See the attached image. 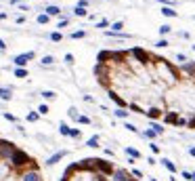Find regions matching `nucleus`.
<instances>
[{"label":"nucleus","mask_w":195,"mask_h":181,"mask_svg":"<svg viewBox=\"0 0 195 181\" xmlns=\"http://www.w3.org/2000/svg\"><path fill=\"white\" fill-rule=\"evenodd\" d=\"M149 147H151V152H153V154H159V145H157V143H153V141H151V143H149Z\"/></svg>","instance_id":"nucleus-39"},{"label":"nucleus","mask_w":195,"mask_h":181,"mask_svg":"<svg viewBox=\"0 0 195 181\" xmlns=\"http://www.w3.org/2000/svg\"><path fill=\"white\" fill-rule=\"evenodd\" d=\"M49 38L52 40V42H61V40H63V34H61V32H52Z\"/></svg>","instance_id":"nucleus-20"},{"label":"nucleus","mask_w":195,"mask_h":181,"mask_svg":"<svg viewBox=\"0 0 195 181\" xmlns=\"http://www.w3.org/2000/svg\"><path fill=\"white\" fill-rule=\"evenodd\" d=\"M0 51H6V44H4V40L0 38Z\"/></svg>","instance_id":"nucleus-50"},{"label":"nucleus","mask_w":195,"mask_h":181,"mask_svg":"<svg viewBox=\"0 0 195 181\" xmlns=\"http://www.w3.org/2000/svg\"><path fill=\"white\" fill-rule=\"evenodd\" d=\"M0 19H6V13H0Z\"/></svg>","instance_id":"nucleus-52"},{"label":"nucleus","mask_w":195,"mask_h":181,"mask_svg":"<svg viewBox=\"0 0 195 181\" xmlns=\"http://www.w3.org/2000/svg\"><path fill=\"white\" fill-rule=\"evenodd\" d=\"M132 175H134V177H139V179H141V177H143V173H141V171H139V169H132Z\"/></svg>","instance_id":"nucleus-47"},{"label":"nucleus","mask_w":195,"mask_h":181,"mask_svg":"<svg viewBox=\"0 0 195 181\" xmlns=\"http://www.w3.org/2000/svg\"><path fill=\"white\" fill-rule=\"evenodd\" d=\"M124 129H128L130 133H139V129H137V127H134L132 122H128V120H126V124H124Z\"/></svg>","instance_id":"nucleus-35"},{"label":"nucleus","mask_w":195,"mask_h":181,"mask_svg":"<svg viewBox=\"0 0 195 181\" xmlns=\"http://www.w3.org/2000/svg\"><path fill=\"white\" fill-rule=\"evenodd\" d=\"M170 30H172V28H170L168 23H164V25L159 28V34H162V36H166V34H170Z\"/></svg>","instance_id":"nucleus-33"},{"label":"nucleus","mask_w":195,"mask_h":181,"mask_svg":"<svg viewBox=\"0 0 195 181\" xmlns=\"http://www.w3.org/2000/svg\"><path fill=\"white\" fill-rule=\"evenodd\" d=\"M76 122H80V124H90V118H88V116H78Z\"/></svg>","instance_id":"nucleus-37"},{"label":"nucleus","mask_w":195,"mask_h":181,"mask_svg":"<svg viewBox=\"0 0 195 181\" xmlns=\"http://www.w3.org/2000/svg\"><path fill=\"white\" fill-rule=\"evenodd\" d=\"M113 114H115L118 118H128V112H126V110H122V107H118V110H115Z\"/></svg>","instance_id":"nucleus-28"},{"label":"nucleus","mask_w":195,"mask_h":181,"mask_svg":"<svg viewBox=\"0 0 195 181\" xmlns=\"http://www.w3.org/2000/svg\"><path fill=\"white\" fill-rule=\"evenodd\" d=\"M162 164H164L170 173H176V171H178V169H176V164H174L172 160H168V158H162Z\"/></svg>","instance_id":"nucleus-14"},{"label":"nucleus","mask_w":195,"mask_h":181,"mask_svg":"<svg viewBox=\"0 0 195 181\" xmlns=\"http://www.w3.org/2000/svg\"><path fill=\"white\" fill-rule=\"evenodd\" d=\"M84 36H86V32H84V30H78V32H71V38H74V40H78V38H84Z\"/></svg>","instance_id":"nucleus-26"},{"label":"nucleus","mask_w":195,"mask_h":181,"mask_svg":"<svg viewBox=\"0 0 195 181\" xmlns=\"http://www.w3.org/2000/svg\"><path fill=\"white\" fill-rule=\"evenodd\" d=\"M38 118H40V116H38V112H30V114H27V122H36Z\"/></svg>","instance_id":"nucleus-34"},{"label":"nucleus","mask_w":195,"mask_h":181,"mask_svg":"<svg viewBox=\"0 0 195 181\" xmlns=\"http://www.w3.org/2000/svg\"><path fill=\"white\" fill-rule=\"evenodd\" d=\"M155 46H157V48H166V46H170V42H168L166 38H159V40L155 42Z\"/></svg>","instance_id":"nucleus-30"},{"label":"nucleus","mask_w":195,"mask_h":181,"mask_svg":"<svg viewBox=\"0 0 195 181\" xmlns=\"http://www.w3.org/2000/svg\"><path fill=\"white\" fill-rule=\"evenodd\" d=\"M34 57H36V53H34V51H30V53L17 55L13 61H15V65H17V67H25V65H27V61H30V59H34Z\"/></svg>","instance_id":"nucleus-4"},{"label":"nucleus","mask_w":195,"mask_h":181,"mask_svg":"<svg viewBox=\"0 0 195 181\" xmlns=\"http://www.w3.org/2000/svg\"><path fill=\"white\" fill-rule=\"evenodd\" d=\"M78 116H80V114H78V110H76V107H71V110H69V118L78 120Z\"/></svg>","instance_id":"nucleus-38"},{"label":"nucleus","mask_w":195,"mask_h":181,"mask_svg":"<svg viewBox=\"0 0 195 181\" xmlns=\"http://www.w3.org/2000/svg\"><path fill=\"white\" fill-rule=\"evenodd\" d=\"M143 137H145V139H155V133H153V131H145Z\"/></svg>","instance_id":"nucleus-42"},{"label":"nucleus","mask_w":195,"mask_h":181,"mask_svg":"<svg viewBox=\"0 0 195 181\" xmlns=\"http://www.w3.org/2000/svg\"><path fill=\"white\" fill-rule=\"evenodd\" d=\"M113 171H115V166L109 162V160H105V158H95V173L97 175H103V177H111L113 175Z\"/></svg>","instance_id":"nucleus-1"},{"label":"nucleus","mask_w":195,"mask_h":181,"mask_svg":"<svg viewBox=\"0 0 195 181\" xmlns=\"http://www.w3.org/2000/svg\"><path fill=\"white\" fill-rule=\"evenodd\" d=\"M107 25H109V21H105V19H103V21H99V23H97V28H99V30H105Z\"/></svg>","instance_id":"nucleus-41"},{"label":"nucleus","mask_w":195,"mask_h":181,"mask_svg":"<svg viewBox=\"0 0 195 181\" xmlns=\"http://www.w3.org/2000/svg\"><path fill=\"white\" fill-rule=\"evenodd\" d=\"M78 6H80V8H86V6H88V0H80Z\"/></svg>","instance_id":"nucleus-48"},{"label":"nucleus","mask_w":195,"mask_h":181,"mask_svg":"<svg viewBox=\"0 0 195 181\" xmlns=\"http://www.w3.org/2000/svg\"><path fill=\"white\" fill-rule=\"evenodd\" d=\"M128 51H111V61H115V63H126L128 61Z\"/></svg>","instance_id":"nucleus-5"},{"label":"nucleus","mask_w":195,"mask_h":181,"mask_svg":"<svg viewBox=\"0 0 195 181\" xmlns=\"http://www.w3.org/2000/svg\"><path fill=\"white\" fill-rule=\"evenodd\" d=\"M44 11H46V15H49V17H57V15L61 13V8H59V6H55V4H50V6H46Z\"/></svg>","instance_id":"nucleus-15"},{"label":"nucleus","mask_w":195,"mask_h":181,"mask_svg":"<svg viewBox=\"0 0 195 181\" xmlns=\"http://www.w3.org/2000/svg\"><path fill=\"white\" fill-rule=\"evenodd\" d=\"M176 59H178L181 63H185V61H187V55H185V53H176Z\"/></svg>","instance_id":"nucleus-40"},{"label":"nucleus","mask_w":195,"mask_h":181,"mask_svg":"<svg viewBox=\"0 0 195 181\" xmlns=\"http://www.w3.org/2000/svg\"><path fill=\"white\" fill-rule=\"evenodd\" d=\"M128 110H132V112H137V114H143V110H141L137 103H128Z\"/></svg>","instance_id":"nucleus-36"},{"label":"nucleus","mask_w":195,"mask_h":181,"mask_svg":"<svg viewBox=\"0 0 195 181\" xmlns=\"http://www.w3.org/2000/svg\"><path fill=\"white\" fill-rule=\"evenodd\" d=\"M74 13H76L78 17H88V13H86V8H80V6H76V8H74Z\"/></svg>","instance_id":"nucleus-25"},{"label":"nucleus","mask_w":195,"mask_h":181,"mask_svg":"<svg viewBox=\"0 0 195 181\" xmlns=\"http://www.w3.org/2000/svg\"><path fill=\"white\" fill-rule=\"evenodd\" d=\"M189 154H191V156L195 158V147H189Z\"/></svg>","instance_id":"nucleus-51"},{"label":"nucleus","mask_w":195,"mask_h":181,"mask_svg":"<svg viewBox=\"0 0 195 181\" xmlns=\"http://www.w3.org/2000/svg\"><path fill=\"white\" fill-rule=\"evenodd\" d=\"M130 55H132L137 61H141L143 65H153V61H151V53H147L145 48H141V46L130 48Z\"/></svg>","instance_id":"nucleus-2"},{"label":"nucleus","mask_w":195,"mask_h":181,"mask_svg":"<svg viewBox=\"0 0 195 181\" xmlns=\"http://www.w3.org/2000/svg\"><path fill=\"white\" fill-rule=\"evenodd\" d=\"M46 114H49V105H46V103H42V105L38 107V116H46Z\"/></svg>","instance_id":"nucleus-27"},{"label":"nucleus","mask_w":195,"mask_h":181,"mask_svg":"<svg viewBox=\"0 0 195 181\" xmlns=\"http://www.w3.org/2000/svg\"><path fill=\"white\" fill-rule=\"evenodd\" d=\"M124 30V21H115V23H111V32H122Z\"/></svg>","instance_id":"nucleus-19"},{"label":"nucleus","mask_w":195,"mask_h":181,"mask_svg":"<svg viewBox=\"0 0 195 181\" xmlns=\"http://www.w3.org/2000/svg\"><path fill=\"white\" fill-rule=\"evenodd\" d=\"M107 95H109V99H111V101H113L118 107H122V110H126V107H128V101H124V99H122V97H120L115 90L109 89V93H107Z\"/></svg>","instance_id":"nucleus-6"},{"label":"nucleus","mask_w":195,"mask_h":181,"mask_svg":"<svg viewBox=\"0 0 195 181\" xmlns=\"http://www.w3.org/2000/svg\"><path fill=\"white\" fill-rule=\"evenodd\" d=\"M151 131H153L155 135H162V133H164V129H162V127H159L157 122H153V124H151Z\"/></svg>","instance_id":"nucleus-29"},{"label":"nucleus","mask_w":195,"mask_h":181,"mask_svg":"<svg viewBox=\"0 0 195 181\" xmlns=\"http://www.w3.org/2000/svg\"><path fill=\"white\" fill-rule=\"evenodd\" d=\"M147 118H151V120H157V118H162V114H164V110L162 107H157V105H153V107H149L147 112H143Z\"/></svg>","instance_id":"nucleus-7"},{"label":"nucleus","mask_w":195,"mask_h":181,"mask_svg":"<svg viewBox=\"0 0 195 181\" xmlns=\"http://www.w3.org/2000/svg\"><path fill=\"white\" fill-rule=\"evenodd\" d=\"M42 97H44V99H55L57 93H55V90H42Z\"/></svg>","instance_id":"nucleus-32"},{"label":"nucleus","mask_w":195,"mask_h":181,"mask_svg":"<svg viewBox=\"0 0 195 181\" xmlns=\"http://www.w3.org/2000/svg\"><path fill=\"white\" fill-rule=\"evenodd\" d=\"M176 120H178V114H176V112L164 114V122H166V124H176Z\"/></svg>","instance_id":"nucleus-12"},{"label":"nucleus","mask_w":195,"mask_h":181,"mask_svg":"<svg viewBox=\"0 0 195 181\" xmlns=\"http://www.w3.org/2000/svg\"><path fill=\"white\" fill-rule=\"evenodd\" d=\"M191 179H195V173H191Z\"/></svg>","instance_id":"nucleus-54"},{"label":"nucleus","mask_w":195,"mask_h":181,"mask_svg":"<svg viewBox=\"0 0 195 181\" xmlns=\"http://www.w3.org/2000/svg\"><path fill=\"white\" fill-rule=\"evenodd\" d=\"M67 23H69V19H61V21H59V28H65Z\"/></svg>","instance_id":"nucleus-49"},{"label":"nucleus","mask_w":195,"mask_h":181,"mask_svg":"<svg viewBox=\"0 0 195 181\" xmlns=\"http://www.w3.org/2000/svg\"><path fill=\"white\" fill-rule=\"evenodd\" d=\"M181 72H185V74H189L191 78L195 76V61H185V63H181Z\"/></svg>","instance_id":"nucleus-8"},{"label":"nucleus","mask_w":195,"mask_h":181,"mask_svg":"<svg viewBox=\"0 0 195 181\" xmlns=\"http://www.w3.org/2000/svg\"><path fill=\"white\" fill-rule=\"evenodd\" d=\"M126 154L134 160V158H141V152L139 150H134V147H130V145H126Z\"/></svg>","instance_id":"nucleus-17"},{"label":"nucleus","mask_w":195,"mask_h":181,"mask_svg":"<svg viewBox=\"0 0 195 181\" xmlns=\"http://www.w3.org/2000/svg\"><path fill=\"white\" fill-rule=\"evenodd\" d=\"M65 156H67V152H65V150H61V152H57V154H52V156H50L49 160H46V164H49V166H52V164H57L59 160H63Z\"/></svg>","instance_id":"nucleus-9"},{"label":"nucleus","mask_w":195,"mask_h":181,"mask_svg":"<svg viewBox=\"0 0 195 181\" xmlns=\"http://www.w3.org/2000/svg\"><path fill=\"white\" fill-rule=\"evenodd\" d=\"M109 61H111V51H101L97 55V63H105L107 65Z\"/></svg>","instance_id":"nucleus-11"},{"label":"nucleus","mask_w":195,"mask_h":181,"mask_svg":"<svg viewBox=\"0 0 195 181\" xmlns=\"http://www.w3.org/2000/svg\"><path fill=\"white\" fill-rule=\"evenodd\" d=\"M193 82H195V76H193Z\"/></svg>","instance_id":"nucleus-55"},{"label":"nucleus","mask_w":195,"mask_h":181,"mask_svg":"<svg viewBox=\"0 0 195 181\" xmlns=\"http://www.w3.org/2000/svg\"><path fill=\"white\" fill-rule=\"evenodd\" d=\"M65 63H69V65L74 63V55H71V53H67V55H65Z\"/></svg>","instance_id":"nucleus-43"},{"label":"nucleus","mask_w":195,"mask_h":181,"mask_svg":"<svg viewBox=\"0 0 195 181\" xmlns=\"http://www.w3.org/2000/svg\"><path fill=\"white\" fill-rule=\"evenodd\" d=\"M0 97H2L4 101H11V99H13V89H8V87H2V89H0Z\"/></svg>","instance_id":"nucleus-13"},{"label":"nucleus","mask_w":195,"mask_h":181,"mask_svg":"<svg viewBox=\"0 0 195 181\" xmlns=\"http://www.w3.org/2000/svg\"><path fill=\"white\" fill-rule=\"evenodd\" d=\"M69 137H71V139H80V137H82V131H80V129H69Z\"/></svg>","instance_id":"nucleus-21"},{"label":"nucleus","mask_w":195,"mask_h":181,"mask_svg":"<svg viewBox=\"0 0 195 181\" xmlns=\"http://www.w3.org/2000/svg\"><path fill=\"white\" fill-rule=\"evenodd\" d=\"M187 129H195V116L189 120V122H187Z\"/></svg>","instance_id":"nucleus-45"},{"label":"nucleus","mask_w":195,"mask_h":181,"mask_svg":"<svg viewBox=\"0 0 195 181\" xmlns=\"http://www.w3.org/2000/svg\"><path fill=\"white\" fill-rule=\"evenodd\" d=\"M4 118H6V120H11V122H17V118H15V116H13V114H8V112H6V114H4Z\"/></svg>","instance_id":"nucleus-44"},{"label":"nucleus","mask_w":195,"mask_h":181,"mask_svg":"<svg viewBox=\"0 0 195 181\" xmlns=\"http://www.w3.org/2000/svg\"><path fill=\"white\" fill-rule=\"evenodd\" d=\"M126 181H137V179H132V177H128V179H126Z\"/></svg>","instance_id":"nucleus-53"},{"label":"nucleus","mask_w":195,"mask_h":181,"mask_svg":"<svg viewBox=\"0 0 195 181\" xmlns=\"http://www.w3.org/2000/svg\"><path fill=\"white\" fill-rule=\"evenodd\" d=\"M15 76H17V78H25V76H27V70H25V67H17V70H15Z\"/></svg>","instance_id":"nucleus-23"},{"label":"nucleus","mask_w":195,"mask_h":181,"mask_svg":"<svg viewBox=\"0 0 195 181\" xmlns=\"http://www.w3.org/2000/svg\"><path fill=\"white\" fill-rule=\"evenodd\" d=\"M111 177H113V179H115V181H126V179H128V177H130V173H128L126 169H115Z\"/></svg>","instance_id":"nucleus-10"},{"label":"nucleus","mask_w":195,"mask_h":181,"mask_svg":"<svg viewBox=\"0 0 195 181\" xmlns=\"http://www.w3.org/2000/svg\"><path fill=\"white\" fill-rule=\"evenodd\" d=\"M49 21H50V17L46 13H40V15H38V23H49Z\"/></svg>","instance_id":"nucleus-31"},{"label":"nucleus","mask_w":195,"mask_h":181,"mask_svg":"<svg viewBox=\"0 0 195 181\" xmlns=\"http://www.w3.org/2000/svg\"><path fill=\"white\" fill-rule=\"evenodd\" d=\"M191 181H195V179H191Z\"/></svg>","instance_id":"nucleus-56"},{"label":"nucleus","mask_w":195,"mask_h":181,"mask_svg":"<svg viewBox=\"0 0 195 181\" xmlns=\"http://www.w3.org/2000/svg\"><path fill=\"white\" fill-rule=\"evenodd\" d=\"M86 145H88V147H99V137H97V135L90 137V139L86 141Z\"/></svg>","instance_id":"nucleus-22"},{"label":"nucleus","mask_w":195,"mask_h":181,"mask_svg":"<svg viewBox=\"0 0 195 181\" xmlns=\"http://www.w3.org/2000/svg\"><path fill=\"white\" fill-rule=\"evenodd\" d=\"M162 15H166V17H178V13H176L172 6H164V8H162Z\"/></svg>","instance_id":"nucleus-16"},{"label":"nucleus","mask_w":195,"mask_h":181,"mask_svg":"<svg viewBox=\"0 0 195 181\" xmlns=\"http://www.w3.org/2000/svg\"><path fill=\"white\" fill-rule=\"evenodd\" d=\"M52 63H55V57H52V55L42 57V65H52Z\"/></svg>","instance_id":"nucleus-24"},{"label":"nucleus","mask_w":195,"mask_h":181,"mask_svg":"<svg viewBox=\"0 0 195 181\" xmlns=\"http://www.w3.org/2000/svg\"><path fill=\"white\" fill-rule=\"evenodd\" d=\"M19 181H42V173H40V166L23 171V173H21V177H19Z\"/></svg>","instance_id":"nucleus-3"},{"label":"nucleus","mask_w":195,"mask_h":181,"mask_svg":"<svg viewBox=\"0 0 195 181\" xmlns=\"http://www.w3.org/2000/svg\"><path fill=\"white\" fill-rule=\"evenodd\" d=\"M176 127H187V120H183V118H178V120H176Z\"/></svg>","instance_id":"nucleus-46"},{"label":"nucleus","mask_w":195,"mask_h":181,"mask_svg":"<svg viewBox=\"0 0 195 181\" xmlns=\"http://www.w3.org/2000/svg\"><path fill=\"white\" fill-rule=\"evenodd\" d=\"M59 133L63 137H69V127H67L65 122H61V124H59Z\"/></svg>","instance_id":"nucleus-18"}]
</instances>
